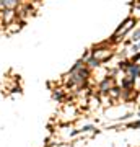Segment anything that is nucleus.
<instances>
[{
	"label": "nucleus",
	"instance_id": "f03ea898",
	"mask_svg": "<svg viewBox=\"0 0 140 147\" xmlns=\"http://www.w3.org/2000/svg\"><path fill=\"white\" fill-rule=\"evenodd\" d=\"M130 126H132V127H140V121H139V123H134V124H130Z\"/></svg>",
	"mask_w": 140,
	"mask_h": 147
},
{
	"label": "nucleus",
	"instance_id": "f257e3e1",
	"mask_svg": "<svg viewBox=\"0 0 140 147\" xmlns=\"http://www.w3.org/2000/svg\"><path fill=\"white\" fill-rule=\"evenodd\" d=\"M132 39H134V41H137V39H140V30H139V31H137V33L134 34V38H132Z\"/></svg>",
	"mask_w": 140,
	"mask_h": 147
}]
</instances>
